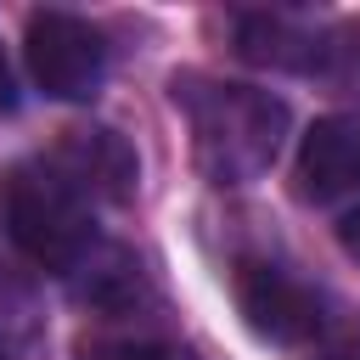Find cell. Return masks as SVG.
Wrapping results in <instances>:
<instances>
[{
	"label": "cell",
	"mask_w": 360,
	"mask_h": 360,
	"mask_svg": "<svg viewBox=\"0 0 360 360\" xmlns=\"http://www.w3.org/2000/svg\"><path fill=\"white\" fill-rule=\"evenodd\" d=\"M174 107L191 124V158L202 180L214 186H248L259 180L281 141H287V101L253 84L208 79V73H174L169 84Z\"/></svg>",
	"instance_id": "obj_1"
},
{
	"label": "cell",
	"mask_w": 360,
	"mask_h": 360,
	"mask_svg": "<svg viewBox=\"0 0 360 360\" xmlns=\"http://www.w3.org/2000/svg\"><path fill=\"white\" fill-rule=\"evenodd\" d=\"M6 231L39 270L56 276L84 270V259L96 253L90 197H79L45 158L6 174Z\"/></svg>",
	"instance_id": "obj_2"
},
{
	"label": "cell",
	"mask_w": 360,
	"mask_h": 360,
	"mask_svg": "<svg viewBox=\"0 0 360 360\" xmlns=\"http://www.w3.org/2000/svg\"><path fill=\"white\" fill-rule=\"evenodd\" d=\"M22 56L34 84L56 101H90L107 79V39L73 11H34L22 28Z\"/></svg>",
	"instance_id": "obj_3"
},
{
	"label": "cell",
	"mask_w": 360,
	"mask_h": 360,
	"mask_svg": "<svg viewBox=\"0 0 360 360\" xmlns=\"http://www.w3.org/2000/svg\"><path fill=\"white\" fill-rule=\"evenodd\" d=\"M231 292H236V309H242L248 332L264 338V343H309L326 326L321 298L292 270H281L270 259H236Z\"/></svg>",
	"instance_id": "obj_4"
},
{
	"label": "cell",
	"mask_w": 360,
	"mask_h": 360,
	"mask_svg": "<svg viewBox=\"0 0 360 360\" xmlns=\"http://www.w3.org/2000/svg\"><path fill=\"white\" fill-rule=\"evenodd\" d=\"M79 197L90 202H129L135 197V180H141V163L129 152V141L107 124H79V129H62L56 152L45 158Z\"/></svg>",
	"instance_id": "obj_5"
},
{
	"label": "cell",
	"mask_w": 360,
	"mask_h": 360,
	"mask_svg": "<svg viewBox=\"0 0 360 360\" xmlns=\"http://www.w3.org/2000/svg\"><path fill=\"white\" fill-rule=\"evenodd\" d=\"M304 202H332L360 186V118H315L292 163Z\"/></svg>",
	"instance_id": "obj_6"
},
{
	"label": "cell",
	"mask_w": 360,
	"mask_h": 360,
	"mask_svg": "<svg viewBox=\"0 0 360 360\" xmlns=\"http://www.w3.org/2000/svg\"><path fill=\"white\" fill-rule=\"evenodd\" d=\"M236 51L259 68H287V73H315V56H321V34L292 22V17H276V11H259V17H242L236 28Z\"/></svg>",
	"instance_id": "obj_7"
},
{
	"label": "cell",
	"mask_w": 360,
	"mask_h": 360,
	"mask_svg": "<svg viewBox=\"0 0 360 360\" xmlns=\"http://www.w3.org/2000/svg\"><path fill=\"white\" fill-rule=\"evenodd\" d=\"M141 292H146V281H141V264L129 253H101L96 259V276H84V298L96 309H129Z\"/></svg>",
	"instance_id": "obj_8"
},
{
	"label": "cell",
	"mask_w": 360,
	"mask_h": 360,
	"mask_svg": "<svg viewBox=\"0 0 360 360\" xmlns=\"http://www.w3.org/2000/svg\"><path fill=\"white\" fill-rule=\"evenodd\" d=\"M315 79H321V84H332L338 96H360V22H343V28L321 34Z\"/></svg>",
	"instance_id": "obj_9"
},
{
	"label": "cell",
	"mask_w": 360,
	"mask_h": 360,
	"mask_svg": "<svg viewBox=\"0 0 360 360\" xmlns=\"http://www.w3.org/2000/svg\"><path fill=\"white\" fill-rule=\"evenodd\" d=\"M79 360H197V354L174 343H152V338H96L79 349Z\"/></svg>",
	"instance_id": "obj_10"
},
{
	"label": "cell",
	"mask_w": 360,
	"mask_h": 360,
	"mask_svg": "<svg viewBox=\"0 0 360 360\" xmlns=\"http://www.w3.org/2000/svg\"><path fill=\"white\" fill-rule=\"evenodd\" d=\"M338 248H343V253L360 264V208H349V214L338 219Z\"/></svg>",
	"instance_id": "obj_11"
},
{
	"label": "cell",
	"mask_w": 360,
	"mask_h": 360,
	"mask_svg": "<svg viewBox=\"0 0 360 360\" xmlns=\"http://www.w3.org/2000/svg\"><path fill=\"white\" fill-rule=\"evenodd\" d=\"M17 101V84H11V68H6V51H0V112H11Z\"/></svg>",
	"instance_id": "obj_12"
},
{
	"label": "cell",
	"mask_w": 360,
	"mask_h": 360,
	"mask_svg": "<svg viewBox=\"0 0 360 360\" xmlns=\"http://www.w3.org/2000/svg\"><path fill=\"white\" fill-rule=\"evenodd\" d=\"M315 360H360L354 349H326V354H315Z\"/></svg>",
	"instance_id": "obj_13"
}]
</instances>
